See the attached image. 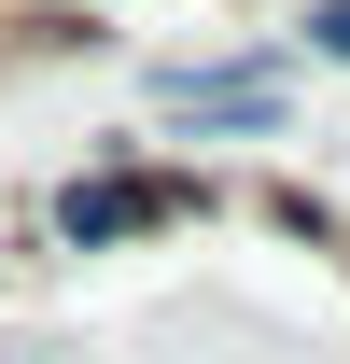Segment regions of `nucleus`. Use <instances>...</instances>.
<instances>
[{"mask_svg": "<svg viewBox=\"0 0 350 364\" xmlns=\"http://www.w3.org/2000/svg\"><path fill=\"white\" fill-rule=\"evenodd\" d=\"M169 210H196L182 182H154V168H85L70 196H56V238H70V252H112V238H154Z\"/></svg>", "mask_w": 350, "mask_h": 364, "instance_id": "obj_1", "label": "nucleus"}, {"mask_svg": "<svg viewBox=\"0 0 350 364\" xmlns=\"http://www.w3.org/2000/svg\"><path fill=\"white\" fill-rule=\"evenodd\" d=\"M169 112L182 127H266L280 112V70H169Z\"/></svg>", "mask_w": 350, "mask_h": 364, "instance_id": "obj_2", "label": "nucleus"}, {"mask_svg": "<svg viewBox=\"0 0 350 364\" xmlns=\"http://www.w3.org/2000/svg\"><path fill=\"white\" fill-rule=\"evenodd\" d=\"M308 43H322V56H350V0H322V14H308Z\"/></svg>", "mask_w": 350, "mask_h": 364, "instance_id": "obj_3", "label": "nucleus"}]
</instances>
